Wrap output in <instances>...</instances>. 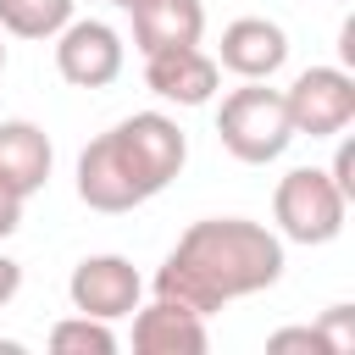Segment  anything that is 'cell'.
<instances>
[{"instance_id":"6da1fadb","label":"cell","mask_w":355,"mask_h":355,"mask_svg":"<svg viewBox=\"0 0 355 355\" xmlns=\"http://www.w3.org/2000/svg\"><path fill=\"white\" fill-rule=\"evenodd\" d=\"M283 277V239L250 216H205L178 233L172 255L155 266L150 294L178 300L200 316L222 311L227 300L261 294Z\"/></svg>"},{"instance_id":"7a4b0ae2","label":"cell","mask_w":355,"mask_h":355,"mask_svg":"<svg viewBox=\"0 0 355 355\" xmlns=\"http://www.w3.org/2000/svg\"><path fill=\"white\" fill-rule=\"evenodd\" d=\"M189 161V133L166 111H133L78 155V200L100 216H122L155 200Z\"/></svg>"},{"instance_id":"3957f363","label":"cell","mask_w":355,"mask_h":355,"mask_svg":"<svg viewBox=\"0 0 355 355\" xmlns=\"http://www.w3.org/2000/svg\"><path fill=\"white\" fill-rule=\"evenodd\" d=\"M216 139L233 161L266 166L294 144V122L283 105V89H266V78H250L244 89H227L216 105Z\"/></svg>"},{"instance_id":"277c9868","label":"cell","mask_w":355,"mask_h":355,"mask_svg":"<svg viewBox=\"0 0 355 355\" xmlns=\"http://www.w3.org/2000/svg\"><path fill=\"white\" fill-rule=\"evenodd\" d=\"M344 216H349V194L333 183L327 166H294L272 189V222L277 239L288 244H333L344 233Z\"/></svg>"},{"instance_id":"5b68a950","label":"cell","mask_w":355,"mask_h":355,"mask_svg":"<svg viewBox=\"0 0 355 355\" xmlns=\"http://www.w3.org/2000/svg\"><path fill=\"white\" fill-rule=\"evenodd\" d=\"M294 139H338L355 122V72L349 67H305L283 89Z\"/></svg>"},{"instance_id":"8992f818","label":"cell","mask_w":355,"mask_h":355,"mask_svg":"<svg viewBox=\"0 0 355 355\" xmlns=\"http://www.w3.org/2000/svg\"><path fill=\"white\" fill-rule=\"evenodd\" d=\"M128 67V44L111 22L100 17H72L61 33H55V72L72 83V89H111Z\"/></svg>"},{"instance_id":"52a82bcc","label":"cell","mask_w":355,"mask_h":355,"mask_svg":"<svg viewBox=\"0 0 355 355\" xmlns=\"http://www.w3.org/2000/svg\"><path fill=\"white\" fill-rule=\"evenodd\" d=\"M67 300L72 311L83 316H100V322H122L133 316V305L144 300V277L128 255H83L67 277Z\"/></svg>"},{"instance_id":"ba28073f","label":"cell","mask_w":355,"mask_h":355,"mask_svg":"<svg viewBox=\"0 0 355 355\" xmlns=\"http://www.w3.org/2000/svg\"><path fill=\"white\" fill-rule=\"evenodd\" d=\"M216 83H222V67L200 44L144 55V89L155 100H166V105H211L216 100Z\"/></svg>"},{"instance_id":"9c48e42d","label":"cell","mask_w":355,"mask_h":355,"mask_svg":"<svg viewBox=\"0 0 355 355\" xmlns=\"http://www.w3.org/2000/svg\"><path fill=\"white\" fill-rule=\"evenodd\" d=\"M283 61H288V33H283L272 17H233V22L222 28L216 67H227L239 83L272 78V72H283Z\"/></svg>"},{"instance_id":"30bf717a","label":"cell","mask_w":355,"mask_h":355,"mask_svg":"<svg viewBox=\"0 0 355 355\" xmlns=\"http://www.w3.org/2000/svg\"><path fill=\"white\" fill-rule=\"evenodd\" d=\"M211 344V333H205V316L200 311H189V305H178V300H139L133 305V349L139 355H200Z\"/></svg>"},{"instance_id":"8fae6325","label":"cell","mask_w":355,"mask_h":355,"mask_svg":"<svg viewBox=\"0 0 355 355\" xmlns=\"http://www.w3.org/2000/svg\"><path fill=\"white\" fill-rule=\"evenodd\" d=\"M50 166H55V150H50V133L39 122H28V116L0 122V183L6 189H17L28 200L50 183Z\"/></svg>"},{"instance_id":"7c38bea8","label":"cell","mask_w":355,"mask_h":355,"mask_svg":"<svg viewBox=\"0 0 355 355\" xmlns=\"http://www.w3.org/2000/svg\"><path fill=\"white\" fill-rule=\"evenodd\" d=\"M128 17H133V50L139 55L183 50V44H200V33H205L200 0H139Z\"/></svg>"},{"instance_id":"4fadbf2b","label":"cell","mask_w":355,"mask_h":355,"mask_svg":"<svg viewBox=\"0 0 355 355\" xmlns=\"http://www.w3.org/2000/svg\"><path fill=\"white\" fill-rule=\"evenodd\" d=\"M78 0H0V33L11 39H55L72 22Z\"/></svg>"},{"instance_id":"5bb4252c","label":"cell","mask_w":355,"mask_h":355,"mask_svg":"<svg viewBox=\"0 0 355 355\" xmlns=\"http://www.w3.org/2000/svg\"><path fill=\"white\" fill-rule=\"evenodd\" d=\"M50 349L55 355H111L116 349V333H111V322L78 311V316H61L50 327Z\"/></svg>"},{"instance_id":"9a60e30c","label":"cell","mask_w":355,"mask_h":355,"mask_svg":"<svg viewBox=\"0 0 355 355\" xmlns=\"http://www.w3.org/2000/svg\"><path fill=\"white\" fill-rule=\"evenodd\" d=\"M316 333H322L327 355H349L355 349V305H327L322 322H316Z\"/></svg>"},{"instance_id":"2e32d148","label":"cell","mask_w":355,"mask_h":355,"mask_svg":"<svg viewBox=\"0 0 355 355\" xmlns=\"http://www.w3.org/2000/svg\"><path fill=\"white\" fill-rule=\"evenodd\" d=\"M266 349H272V355H283V349H316V355H327V344H322L316 327H277V333L266 338Z\"/></svg>"},{"instance_id":"e0dca14e","label":"cell","mask_w":355,"mask_h":355,"mask_svg":"<svg viewBox=\"0 0 355 355\" xmlns=\"http://www.w3.org/2000/svg\"><path fill=\"white\" fill-rule=\"evenodd\" d=\"M327 172H333V183L355 200V144H338V155H333V166H327Z\"/></svg>"},{"instance_id":"ac0fdd59","label":"cell","mask_w":355,"mask_h":355,"mask_svg":"<svg viewBox=\"0 0 355 355\" xmlns=\"http://www.w3.org/2000/svg\"><path fill=\"white\" fill-rule=\"evenodd\" d=\"M17 227H22V194L0 183V239H11Z\"/></svg>"},{"instance_id":"d6986e66","label":"cell","mask_w":355,"mask_h":355,"mask_svg":"<svg viewBox=\"0 0 355 355\" xmlns=\"http://www.w3.org/2000/svg\"><path fill=\"white\" fill-rule=\"evenodd\" d=\"M17 288H22V266H17L11 255H0V311L17 300Z\"/></svg>"},{"instance_id":"ffe728a7","label":"cell","mask_w":355,"mask_h":355,"mask_svg":"<svg viewBox=\"0 0 355 355\" xmlns=\"http://www.w3.org/2000/svg\"><path fill=\"white\" fill-rule=\"evenodd\" d=\"M111 6H116V11H133V6H139V0H111Z\"/></svg>"},{"instance_id":"44dd1931","label":"cell","mask_w":355,"mask_h":355,"mask_svg":"<svg viewBox=\"0 0 355 355\" xmlns=\"http://www.w3.org/2000/svg\"><path fill=\"white\" fill-rule=\"evenodd\" d=\"M0 72H6V33H0Z\"/></svg>"},{"instance_id":"7402d4cb","label":"cell","mask_w":355,"mask_h":355,"mask_svg":"<svg viewBox=\"0 0 355 355\" xmlns=\"http://www.w3.org/2000/svg\"><path fill=\"white\" fill-rule=\"evenodd\" d=\"M338 6H344V0H338Z\"/></svg>"}]
</instances>
